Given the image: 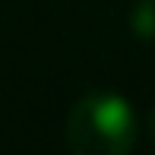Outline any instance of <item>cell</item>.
<instances>
[{
	"label": "cell",
	"mask_w": 155,
	"mask_h": 155,
	"mask_svg": "<svg viewBox=\"0 0 155 155\" xmlns=\"http://www.w3.org/2000/svg\"><path fill=\"white\" fill-rule=\"evenodd\" d=\"M130 29L136 38L155 41V0H136L130 10Z\"/></svg>",
	"instance_id": "7a4b0ae2"
},
{
	"label": "cell",
	"mask_w": 155,
	"mask_h": 155,
	"mask_svg": "<svg viewBox=\"0 0 155 155\" xmlns=\"http://www.w3.org/2000/svg\"><path fill=\"white\" fill-rule=\"evenodd\" d=\"M139 120L117 92H89L70 108L63 139L76 155H127L136 146Z\"/></svg>",
	"instance_id": "6da1fadb"
},
{
	"label": "cell",
	"mask_w": 155,
	"mask_h": 155,
	"mask_svg": "<svg viewBox=\"0 0 155 155\" xmlns=\"http://www.w3.org/2000/svg\"><path fill=\"white\" fill-rule=\"evenodd\" d=\"M146 127H149V139H152V146H155V104H152V111H149V120H146Z\"/></svg>",
	"instance_id": "3957f363"
}]
</instances>
